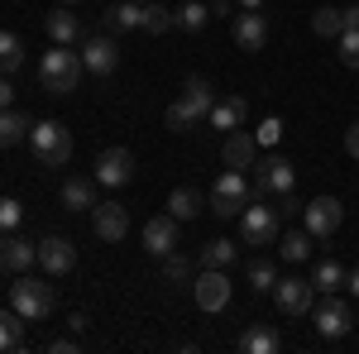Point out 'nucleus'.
<instances>
[{"label": "nucleus", "instance_id": "obj_1", "mask_svg": "<svg viewBox=\"0 0 359 354\" xmlns=\"http://www.w3.org/2000/svg\"><path fill=\"white\" fill-rule=\"evenodd\" d=\"M82 53H72L67 43H53L48 53H43V62H39V82H43V91H53V96H67V91H77V82H82Z\"/></svg>", "mask_w": 359, "mask_h": 354}, {"label": "nucleus", "instance_id": "obj_2", "mask_svg": "<svg viewBox=\"0 0 359 354\" xmlns=\"http://www.w3.org/2000/svg\"><path fill=\"white\" fill-rule=\"evenodd\" d=\"M29 149H34V163L39 168H62L72 158V135H67V125L43 120V125L29 130Z\"/></svg>", "mask_w": 359, "mask_h": 354}, {"label": "nucleus", "instance_id": "obj_3", "mask_svg": "<svg viewBox=\"0 0 359 354\" xmlns=\"http://www.w3.org/2000/svg\"><path fill=\"white\" fill-rule=\"evenodd\" d=\"M10 306H15L25 321H43V316L53 311V282H39V278L15 273V282H10Z\"/></svg>", "mask_w": 359, "mask_h": 354}, {"label": "nucleus", "instance_id": "obj_4", "mask_svg": "<svg viewBox=\"0 0 359 354\" xmlns=\"http://www.w3.org/2000/svg\"><path fill=\"white\" fill-rule=\"evenodd\" d=\"M249 201H254V196H249L245 172H240V168H230V172H221V177H216V187H211V216L235 220Z\"/></svg>", "mask_w": 359, "mask_h": 354}, {"label": "nucleus", "instance_id": "obj_5", "mask_svg": "<svg viewBox=\"0 0 359 354\" xmlns=\"http://www.w3.org/2000/svg\"><path fill=\"white\" fill-rule=\"evenodd\" d=\"M287 191H292V163H287L283 154H269L264 163H254V187H249L254 201H264V196H287Z\"/></svg>", "mask_w": 359, "mask_h": 354}, {"label": "nucleus", "instance_id": "obj_6", "mask_svg": "<svg viewBox=\"0 0 359 354\" xmlns=\"http://www.w3.org/2000/svg\"><path fill=\"white\" fill-rule=\"evenodd\" d=\"M311 321H316V335H321V340H345V335L355 330V306L326 292V297H321V306L311 311Z\"/></svg>", "mask_w": 359, "mask_h": 354}, {"label": "nucleus", "instance_id": "obj_7", "mask_svg": "<svg viewBox=\"0 0 359 354\" xmlns=\"http://www.w3.org/2000/svg\"><path fill=\"white\" fill-rule=\"evenodd\" d=\"M240 220H245V245H278V235H283L278 206H264V201H249Z\"/></svg>", "mask_w": 359, "mask_h": 354}, {"label": "nucleus", "instance_id": "obj_8", "mask_svg": "<svg viewBox=\"0 0 359 354\" xmlns=\"http://www.w3.org/2000/svg\"><path fill=\"white\" fill-rule=\"evenodd\" d=\"M91 230H96V240L120 245V240L130 235V211H125L120 201H96V206H91Z\"/></svg>", "mask_w": 359, "mask_h": 354}, {"label": "nucleus", "instance_id": "obj_9", "mask_svg": "<svg viewBox=\"0 0 359 354\" xmlns=\"http://www.w3.org/2000/svg\"><path fill=\"white\" fill-rule=\"evenodd\" d=\"M82 67L91 77H111L115 67H120V48H115L111 34H91L82 39Z\"/></svg>", "mask_w": 359, "mask_h": 354}, {"label": "nucleus", "instance_id": "obj_10", "mask_svg": "<svg viewBox=\"0 0 359 354\" xmlns=\"http://www.w3.org/2000/svg\"><path fill=\"white\" fill-rule=\"evenodd\" d=\"M39 264L48 278H62V273L77 268V245L67 240V235H43L39 240Z\"/></svg>", "mask_w": 359, "mask_h": 354}, {"label": "nucleus", "instance_id": "obj_11", "mask_svg": "<svg viewBox=\"0 0 359 354\" xmlns=\"http://www.w3.org/2000/svg\"><path fill=\"white\" fill-rule=\"evenodd\" d=\"M192 297L201 311H225L230 306V278H225V268H206L201 278L192 282Z\"/></svg>", "mask_w": 359, "mask_h": 354}, {"label": "nucleus", "instance_id": "obj_12", "mask_svg": "<svg viewBox=\"0 0 359 354\" xmlns=\"http://www.w3.org/2000/svg\"><path fill=\"white\" fill-rule=\"evenodd\" d=\"M91 177H96L101 187H125V182L135 177V154H130V149H101Z\"/></svg>", "mask_w": 359, "mask_h": 354}, {"label": "nucleus", "instance_id": "obj_13", "mask_svg": "<svg viewBox=\"0 0 359 354\" xmlns=\"http://www.w3.org/2000/svg\"><path fill=\"white\" fill-rule=\"evenodd\" d=\"M311 278H283V282H273V301L283 316H306L311 311Z\"/></svg>", "mask_w": 359, "mask_h": 354}, {"label": "nucleus", "instance_id": "obj_14", "mask_svg": "<svg viewBox=\"0 0 359 354\" xmlns=\"http://www.w3.org/2000/svg\"><path fill=\"white\" fill-rule=\"evenodd\" d=\"M29 264H39V245H29L20 230L0 235V273H25Z\"/></svg>", "mask_w": 359, "mask_h": 354}, {"label": "nucleus", "instance_id": "obj_15", "mask_svg": "<svg viewBox=\"0 0 359 354\" xmlns=\"http://www.w3.org/2000/svg\"><path fill=\"white\" fill-rule=\"evenodd\" d=\"M302 216H306V230H311V235H335V230H340V216H345V206H340L335 196H316V201H306V206H302Z\"/></svg>", "mask_w": 359, "mask_h": 354}, {"label": "nucleus", "instance_id": "obj_16", "mask_svg": "<svg viewBox=\"0 0 359 354\" xmlns=\"http://www.w3.org/2000/svg\"><path fill=\"white\" fill-rule=\"evenodd\" d=\"M235 43H240L245 53H259V48L269 43V20H264L259 10H240V15H235Z\"/></svg>", "mask_w": 359, "mask_h": 354}, {"label": "nucleus", "instance_id": "obj_17", "mask_svg": "<svg viewBox=\"0 0 359 354\" xmlns=\"http://www.w3.org/2000/svg\"><path fill=\"white\" fill-rule=\"evenodd\" d=\"M221 158H225V168H240V172H245V168L259 163V139L245 135V130H230V135H225Z\"/></svg>", "mask_w": 359, "mask_h": 354}, {"label": "nucleus", "instance_id": "obj_18", "mask_svg": "<svg viewBox=\"0 0 359 354\" xmlns=\"http://www.w3.org/2000/svg\"><path fill=\"white\" fill-rule=\"evenodd\" d=\"M144 249L158 254V259L172 254V249H177V220L172 216H154L149 225H144Z\"/></svg>", "mask_w": 359, "mask_h": 354}, {"label": "nucleus", "instance_id": "obj_19", "mask_svg": "<svg viewBox=\"0 0 359 354\" xmlns=\"http://www.w3.org/2000/svg\"><path fill=\"white\" fill-rule=\"evenodd\" d=\"M48 39H53V43H67V48L86 39V34H82V20L72 15V5H62V10H53V15H48Z\"/></svg>", "mask_w": 359, "mask_h": 354}, {"label": "nucleus", "instance_id": "obj_20", "mask_svg": "<svg viewBox=\"0 0 359 354\" xmlns=\"http://www.w3.org/2000/svg\"><path fill=\"white\" fill-rule=\"evenodd\" d=\"M245 115H249L245 96H225V101H216V106H211V115H206V120H211V130H225V135H230V130H240V125H245Z\"/></svg>", "mask_w": 359, "mask_h": 354}, {"label": "nucleus", "instance_id": "obj_21", "mask_svg": "<svg viewBox=\"0 0 359 354\" xmlns=\"http://www.w3.org/2000/svg\"><path fill=\"white\" fill-rule=\"evenodd\" d=\"M177 101L192 110L196 120H206V115H211V106H216V96H211V82H206V77H187V82H182V96H177Z\"/></svg>", "mask_w": 359, "mask_h": 354}, {"label": "nucleus", "instance_id": "obj_22", "mask_svg": "<svg viewBox=\"0 0 359 354\" xmlns=\"http://www.w3.org/2000/svg\"><path fill=\"white\" fill-rule=\"evenodd\" d=\"M96 187H101L96 177H67L62 182V206L67 211H91L96 206Z\"/></svg>", "mask_w": 359, "mask_h": 354}, {"label": "nucleus", "instance_id": "obj_23", "mask_svg": "<svg viewBox=\"0 0 359 354\" xmlns=\"http://www.w3.org/2000/svg\"><path fill=\"white\" fill-rule=\"evenodd\" d=\"M240 350L245 354H278L283 350V335H278L273 326H249L245 335H240Z\"/></svg>", "mask_w": 359, "mask_h": 354}, {"label": "nucleus", "instance_id": "obj_24", "mask_svg": "<svg viewBox=\"0 0 359 354\" xmlns=\"http://www.w3.org/2000/svg\"><path fill=\"white\" fill-rule=\"evenodd\" d=\"M29 130H34V120L29 115H20V110H0V149H15L20 139H29Z\"/></svg>", "mask_w": 359, "mask_h": 354}, {"label": "nucleus", "instance_id": "obj_25", "mask_svg": "<svg viewBox=\"0 0 359 354\" xmlns=\"http://www.w3.org/2000/svg\"><path fill=\"white\" fill-rule=\"evenodd\" d=\"M201 206H206V196L196 187H177L172 196H168V216L172 220H192V216H201Z\"/></svg>", "mask_w": 359, "mask_h": 354}, {"label": "nucleus", "instance_id": "obj_26", "mask_svg": "<svg viewBox=\"0 0 359 354\" xmlns=\"http://www.w3.org/2000/svg\"><path fill=\"white\" fill-rule=\"evenodd\" d=\"M311 287L326 297V292H340L345 287V268L335 264V259H316V268H311Z\"/></svg>", "mask_w": 359, "mask_h": 354}, {"label": "nucleus", "instance_id": "obj_27", "mask_svg": "<svg viewBox=\"0 0 359 354\" xmlns=\"http://www.w3.org/2000/svg\"><path fill=\"white\" fill-rule=\"evenodd\" d=\"M20 345H25V316H20V311H5V306H0V354L20 350Z\"/></svg>", "mask_w": 359, "mask_h": 354}, {"label": "nucleus", "instance_id": "obj_28", "mask_svg": "<svg viewBox=\"0 0 359 354\" xmlns=\"http://www.w3.org/2000/svg\"><path fill=\"white\" fill-rule=\"evenodd\" d=\"M144 34H168V29H177V10H168V5H158V0H149L144 5Z\"/></svg>", "mask_w": 359, "mask_h": 354}, {"label": "nucleus", "instance_id": "obj_29", "mask_svg": "<svg viewBox=\"0 0 359 354\" xmlns=\"http://www.w3.org/2000/svg\"><path fill=\"white\" fill-rule=\"evenodd\" d=\"M311 34H316V39H340V34H345V15H340L335 5H321V10L311 15Z\"/></svg>", "mask_w": 359, "mask_h": 354}, {"label": "nucleus", "instance_id": "obj_30", "mask_svg": "<svg viewBox=\"0 0 359 354\" xmlns=\"http://www.w3.org/2000/svg\"><path fill=\"white\" fill-rule=\"evenodd\" d=\"M20 62H25V43H20V34L0 29V77H5V72H20Z\"/></svg>", "mask_w": 359, "mask_h": 354}, {"label": "nucleus", "instance_id": "obj_31", "mask_svg": "<svg viewBox=\"0 0 359 354\" xmlns=\"http://www.w3.org/2000/svg\"><path fill=\"white\" fill-rule=\"evenodd\" d=\"M139 25H144V10H139L135 0H130V5H111V10H106V29H115V34L139 29Z\"/></svg>", "mask_w": 359, "mask_h": 354}, {"label": "nucleus", "instance_id": "obj_32", "mask_svg": "<svg viewBox=\"0 0 359 354\" xmlns=\"http://www.w3.org/2000/svg\"><path fill=\"white\" fill-rule=\"evenodd\" d=\"M201 264L206 268H230L235 264V240H206L201 245Z\"/></svg>", "mask_w": 359, "mask_h": 354}, {"label": "nucleus", "instance_id": "obj_33", "mask_svg": "<svg viewBox=\"0 0 359 354\" xmlns=\"http://www.w3.org/2000/svg\"><path fill=\"white\" fill-rule=\"evenodd\" d=\"M163 120H168V130H172V135H192L196 125H201V120H196V115H192L187 106H182V101H168Z\"/></svg>", "mask_w": 359, "mask_h": 354}, {"label": "nucleus", "instance_id": "obj_34", "mask_svg": "<svg viewBox=\"0 0 359 354\" xmlns=\"http://www.w3.org/2000/svg\"><path fill=\"white\" fill-rule=\"evenodd\" d=\"M306 254H311V230H287L283 235V259L287 264H302Z\"/></svg>", "mask_w": 359, "mask_h": 354}, {"label": "nucleus", "instance_id": "obj_35", "mask_svg": "<svg viewBox=\"0 0 359 354\" xmlns=\"http://www.w3.org/2000/svg\"><path fill=\"white\" fill-rule=\"evenodd\" d=\"M187 278H192V259H182L177 249L163 254V282H168V287H182Z\"/></svg>", "mask_w": 359, "mask_h": 354}, {"label": "nucleus", "instance_id": "obj_36", "mask_svg": "<svg viewBox=\"0 0 359 354\" xmlns=\"http://www.w3.org/2000/svg\"><path fill=\"white\" fill-rule=\"evenodd\" d=\"M273 282H278L273 259H254V264H249V287H254V292H273Z\"/></svg>", "mask_w": 359, "mask_h": 354}, {"label": "nucleus", "instance_id": "obj_37", "mask_svg": "<svg viewBox=\"0 0 359 354\" xmlns=\"http://www.w3.org/2000/svg\"><path fill=\"white\" fill-rule=\"evenodd\" d=\"M206 20H211V15H206V5H201V0H192V5H182V10H177V29H206Z\"/></svg>", "mask_w": 359, "mask_h": 354}, {"label": "nucleus", "instance_id": "obj_38", "mask_svg": "<svg viewBox=\"0 0 359 354\" xmlns=\"http://www.w3.org/2000/svg\"><path fill=\"white\" fill-rule=\"evenodd\" d=\"M20 220H25V206L15 196H0V235L5 230H20Z\"/></svg>", "mask_w": 359, "mask_h": 354}, {"label": "nucleus", "instance_id": "obj_39", "mask_svg": "<svg viewBox=\"0 0 359 354\" xmlns=\"http://www.w3.org/2000/svg\"><path fill=\"white\" fill-rule=\"evenodd\" d=\"M340 62L345 67H359V29H345L340 34Z\"/></svg>", "mask_w": 359, "mask_h": 354}, {"label": "nucleus", "instance_id": "obj_40", "mask_svg": "<svg viewBox=\"0 0 359 354\" xmlns=\"http://www.w3.org/2000/svg\"><path fill=\"white\" fill-rule=\"evenodd\" d=\"M278 135H283V120H273V115H269V120H264V125H259V144H278Z\"/></svg>", "mask_w": 359, "mask_h": 354}, {"label": "nucleus", "instance_id": "obj_41", "mask_svg": "<svg viewBox=\"0 0 359 354\" xmlns=\"http://www.w3.org/2000/svg\"><path fill=\"white\" fill-rule=\"evenodd\" d=\"M345 154H350V158H359V120L345 130Z\"/></svg>", "mask_w": 359, "mask_h": 354}, {"label": "nucleus", "instance_id": "obj_42", "mask_svg": "<svg viewBox=\"0 0 359 354\" xmlns=\"http://www.w3.org/2000/svg\"><path fill=\"white\" fill-rule=\"evenodd\" d=\"M77 350V340H67V335H57V340H48V354H72Z\"/></svg>", "mask_w": 359, "mask_h": 354}, {"label": "nucleus", "instance_id": "obj_43", "mask_svg": "<svg viewBox=\"0 0 359 354\" xmlns=\"http://www.w3.org/2000/svg\"><path fill=\"white\" fill-rule=\"evenodd\" d=\"M10 106H15V86L0 77V110H10Z\"/></svg>", "mask_w": 359, "mask_h": 354}, {"label": "nucleus", "instance_id": "obj_44", "mask_svg": "<svg viewBox=\"0 0 359 354\" xmlns=\"http://www.w3.org/2000/svg\"><path fill=\"white\" fill-rule=\"evenodd\" d=\"M345 15V29H359V5H350V10H340Z\"/></svg>", "mask_w": 359, "mask_h": 354}, {"label": "nucleus", "instance_id": "obj_45", "mask_svg": "<svg viewBox=\"0 0 359 354\" xmlns=\"http://www.w3.org/2000/svg\"><path fill=\"white\" fill-rule=\"evenodd\" d=\"M211 15H235V5L230 0H211Z\"/></svg>", "mask_w": 359, "mask_h": 354}, {"label": "nucleus", "instance_id": "obj_46", "mask_svg": "<svg viewBox=\"0 0 359 354\" xmlns=\"http://www.w3.org/2000/svg\"><path fill=\"white\" fill-rule=\"evenodd\" d=\"M345 287H350V292L359 297V268H355V273H345Z\"/></svg>", "mask_w": 359, "mask_h": 354}, {"label": "nucleus", "instance_id": "obj_47", "mask_svg": "<svg viewBox=\"0 0 359 354\" xmlns=\"http://www.w3.org/2000/svg\"><path fill=\"white\" fill-rule=\"evenodd\" d=\"M240 10H264V0H235Z\"/></svg>", "mask_w": 359, "mask_h": 354}, {"label": "nucleus", "instance_id": "obj_48", "mask_svg": "<svg viewBox=\"0 0 359 354\" xmlns=\"http://www.w3.org/2000/svg\"><path fill=\"white\" fill-rule=\"evenodd\" d=\"M62 5H82V0H62Z\"/></svg>", "mask_w": 359, "mask_h": 354}]
</instances>
